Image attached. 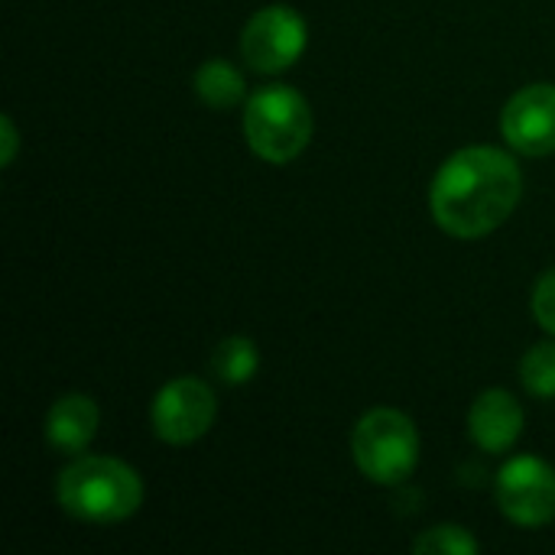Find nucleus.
Masks as SVG:
<instances>
[{
	"label": "nucleus",
	"mask_w": 555,
	"mask_h": 555,
	"mask_svg": "<svg viewBox=\"0 0 555 555\" xmlns=\"http://www.w3.org/2000/svg\"><path fill=\"white\" fill-rule=\"evenodd\" d=\"M524 176L514 156L494 146H468L442 163L433 179L429 205L436 224L452 237H485L517 208Z\"/></svg>",
	"instance_id": "obj_1"
},
{
	"label": "nucleus",
	"mask_w": 555,
	"mask_h": 555,
	"mask_svg": "<svg viewBox=\"0 0 555 555\" xmlns=\"http://www.w3.org/2000/svg\"><path fill=\"white\" fill-rule=\"evenodd\" d=\"M59 504L81 524H120L143 504L140 475L107 455H85L59 478Z\"/></svg>",
	"instance_id": "obj_2"
},
{
	"label": "nucleus",
	"mask_w": 555,
	"mask_h": 555,
	"mask_svg": "<svg viewBox=\"0 0 555 555\" xmlns=\"http://www.w3.org/2000/svg\"><path fill=\"white\" fill-rule=\"evenodd\" d=\"M244 133L260 159L289 163L312 140V107L296 88L267 85L247 98Z\"/></svg>",
	"instance_id": "obj_3"
},
{
	"label": "nucleus",
	"mask_w": 555,
	"mask_h": 555,
	"mask_svg": "<svg viewBox=\"0 0 555 555\" xmlns=\"http://www.w3.org/2000/svg\"><path fill=\"white\" fill-rule=\"evenodd\" d=\"M354 465L374 485H403L420 462V433L400 410H371L351 436Z\"/></svg>",
	"instance_id": "obj_4"
},
{
	"label": "nucleus",
	"mask_w": 555,
	"mask_h": 555,
	"mask_svg": "<svg viewBox=\"0 0 555 555\" xmlns=\"http://www.w3.org/2000/svg\"><path fill=\"white\" fill-rule=\"evenodd\" d=\"M306 42H309L306 20L293 7L273 3L250 16L241 36V52L254 72L276 75L299 62V55L306 52Z\"/></svg>",
	"instance_id": "obj_5"
},
{
	"label": "nucleus",
	"mask_w": 555,
	"mask_h": 555,
	"mask_svg": "<svg viewBox=\"0 0 555 555\" xmlns=\"http://www.w3.org/2000/svg\"><path fill=\"white\" fill-rule=\"evenodd\" d=\"M215 393L198 377H179L169 380L150 406L153 433L169 446H189L202 439L215 423Z\"/></svg>",
	"instance_id": "obj_6"
},
{
	"label": "nucleus",
	"mask_w": 555,
	"mask_h": 555,
	"mask_svg": "<svg viewBox=\"0 0 555 555\" xmlns=\"http://www.w3.org/2000/svg\"><path fill=\"white\" fill-rule=\"evenodd\" d=\"M498 504L517 527H546L555 520V468L537 455L511 459L498 475Z\"/></svg>",
	"instance_id": "obj_7"
},
{
	"label": "nucleus",
	"mask_w": 555,
	"mask_h": 555,
	"mask_svg": "<svg viewBox=\"0 0 555 555\" xmlns=\"http://www.w3.org/2000/svg\"><path fill=\"white\" fill-rule=\"evenodd\" d=\"M501 130L524 156L555 153V85L520 88L501 114Z\"/></svg>",
	"instance_id": "obj_8"
},
{
	"label": "nucleus",
	"mask_w": 555,
	"mask_h": 555,
	"mask_svg": "<svg viewBox=\"0 0 555 555\" xmlns=\"http://www.w3.org/2000/svg\"><path fill=\"white\" fill-rule=\"evenodd\" d=\"M468 433L478 449L504 455L517 446L524 433V406L507 390H485L468 410Z\"/></svg>",
	"instance_id": "obj_9"
},
{
	"label": "nucleus",
	"mask_w": 555,
	"mask_h": 555,
	"mask_svg": "<svg viewBox=\"0 0 555 555\" xmlns=\"http://www.w3.org/2000/svg\"><path fill=\"white\" fill-rule=\"evenodd\" d=\"M98 406L85 393H68L55 400L46 413V446L55 455L78 459L98 436Z\"/></svg>",
	"instance_id": "obj_10"
},
{
	"label": "nucleus",
	"mask_w": 555,
	"mask_h": 555,
	"mask_svg": "<svg viewBox=\"0 0 555 555\" xmlns=\"http://www.w3.org/2000/svg\"><path fill=\"white\" fill-rule=\"evenodd\" d=\"M195 94L202 98V104H208L215 111H228L244 101L247 85L234 65H228L224 59H208L195 72Z\"/></svg>",
	"instance_id": "obj_11"
},
{
	"label": "nucleus",
	"mask_w": 555,
	"mask_h": 555,
	"mask_svg": "<svg viewBox=\"0 0 555 555\" xmlns=\"http://www.w3.org/2000/svg\"><path fill=\"white\" fill-rule=\"evenodd\" d=\"M257 364H260V354H257V345L250 338H224L215 351H211V374L228 384V387H241L247 384L254 374H257Z\"/></svg>",
	"instance_id": "obj_12"
},
{
	"label": "nucleus",
	"mask_w": 555,
	"mask_h": 555,
	"mask_svg": "<svg viewBox=\"0 0 555 555\" xmlns=\"http://www.w3.org/2000/svg\"><path fill=\"white\" fill-rule=\"evenodd\" d=\"M520 380L524 387L540 397V400H555V341L533 345L524 361H520Z\"/></svg>",
	"instance_id": "obj_13"
},
{
	"label": "nucleus",
	"mask_w": 555,
	"mask_h": 555,
	"mask_svg": "<svg viewBox=\"0 0 555 555\" xmlns=\"http://www.w3.org/2000/svg\"><path fill=\"white\" fill-rule=\"evenodd\" d=\"M478 550H481L478 540L465 527H455V524L433 527L413 543L416 555H475Z\"/></svg>",
	"instance_id": "obj_14"
},
{
	"label": "nucleus",
	"mask_w": 555,
	"mask_h": 555,
	"mask_svg": "<svg viewBox=\"0 0 555 555\" xmlns=\"http://www.w3.org/2000/svg\"><path fill=\"white\" fill-rule=\"evenodd\" d=\"M533 315L546 332L555 335V270L543 273L533 289Z\"/></svg>",
	"instance_id": "obj_15"
},
{
	"label": "nucleus",
	"mask_w": 555,
	"mask_h": 555,
	"mask_svg": "<svg viewBox=\"0 0 555 555\" xmlns=\"http://www.w3.org/2000/svg\"><path fill=\"white\" fill-rule=\"evenodd\" d=\"M0 127H3V166H10L13 163V156H16V146H20V137H16V127H13V120L10 117H3L0 120Z\"/></svg>",
	"instance_id": "obj_16"
}]
</instances>
